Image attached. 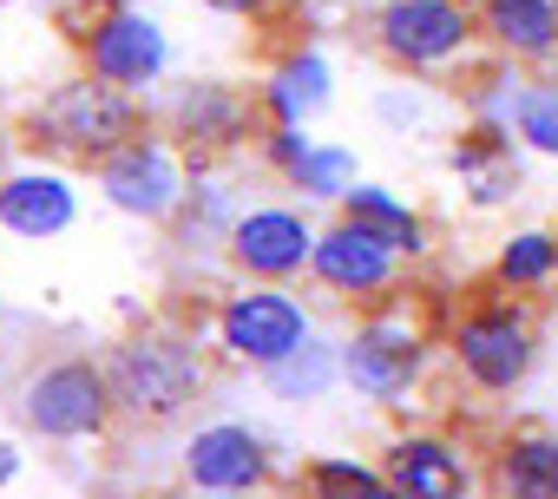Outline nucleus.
I'll return each mask as SVG.
<instances>
[{
  "label": "nucleus",
  "instance_id": "nucleus-30",
  "mask_svg": "<svg viewBox=\"0 0 558 499\" xmlns=\"http://www.w3.org/2000/svg\"><path fill=\"white\" fill-rule=\"evenodd\" d=\"M336 499H401V492L375 473V479H362V486H349V492H336Z\"/></svg>",
  "mask_w": 558,
  "mask_h": 499
},
{
  "label": "nucleus",
  "instance_id": "nucleus-3",
  "mask_svg": "<svg viewBox=\"0 0 558 499\" xmlns=\"http://www.w3.org/2000/svg\"><path fill=\"white\" fill-rule=\"evenodd\" d=\"M447 362L453 375L473 388V394H519L538 368V316H532V296H480L466 309H453L447 322Z\"/></svg>",
  "mask_w": 558,
  "mask_h": 499
},
{
  "label": "nucleus",
  "instance_id": "nucleus-4",
  "mask_svg": "<svg viewBox=\"0 0 558 499\" xmlns=\"http://www.w3.org/2000/svg\"><path fill=\"white\" fill-rule=\"evenodd\" d=\"M480 8L473 0H375L368 14V53L395 66L401 80H440L473 66L480 53Z\"/></svg>",
  "mask_w": 558,
  "mask_h": 499
},
{
  "label": "nucleus",
  "instance_id": "nucleus-22",
  "mask_svg": "<svg viewBox=\"0 0 558 499\" xmlns=\"http://www.w3.org/2000/svg\"><path fill=\"white\" fill-rule=\"evenodd\" d=\"M236 210H243V204L230 197V184L217 178V165H197V171H191V191H184V204H178V217H171V230H178V243H217V249H223Z\"/></svg>",
  "mask_w": 558,
  "mask_h": 499
},
{
  "label": "nucleus",
  "instance_id": "nucleus-8",
  "mask_svg": "<svg viewBox=\"0 0 558 499\" xmlns=\"http://www.w3.org/2000/svg\"><path fill=\"white\" fill-rule=\"evenodd\" d=\"M210 336H217V355L263 375V368H276L290 349H303L316 336V316L290 283H236L230 296H217Z\"/></svg>",
  "mask_w": 558,
  "mask_h": 499
},
{
  "label": "nucleus",
  "instance_id": "nucleus-6",
  "mask_svg": "<svg viewBox=\"0 0 558 499\" xmlns=\"http://www.w3.org/2000/svg\"><path fill=\"white\" fill-rule=\"evenodd\" d=\"M21 421L40 434V440H60V447H80V440H106L125 414H119V394H112V375L106 362L93 355H53L40 362L21 394H14Z\"/></svg>",
  "mask_w": 558,
  "mask_h": 499
},
{
  "label": "nucleus",
  "instance_id": "nucleus-31",
  "mask_svg": "<svg viewBox=\"0 0 558 499\" xmlns=\"http://www.w3.org/2000/svg\"><path fill=\"white\" fill-rule=\"evenodd\" d=\"M14 479H21V447H14V440H0V492H8Z\"/></svg>",
  "mask_w": 558,
  "mask_h": 499
},
{
  "label": "nucleus",
  "instance_id": "nucleus-34",
  "mask_svg": "<svg viewBox=\"0 0 558 499\" xmlns=\"http://www.w3.org/2000/svg\"><path fill=\"white\" fill-rule=\"evenodd\" d=\"M329 8H349V0H329Z\"/></svg>",
  "mask_w": 558,
  "mask_h": 499
},
{
  "label": "nucleus",
  "instance_id": "nucleus-19",
  "mask_svg": "<svg viewBox=\"0 0 558 499\" xmlns=\"http://www.w3.org/2000/svg\"><path fill=\"white\" fill-rule=\"evenodd\" d=\"M336 210H342V217H355L362 230H375L388 249H401L408 264H427V257H434V223H427V210H421V204H408L395 184L362 178Z\"/></svg>",
  "mask_w": 558,
  "mask_h": 499
},
{
  "label": "nucleus",
  "instance_id": "nucleus-35",
  "mask_svg": "<svg viewBox=\"0 0 558 499\" xmlns=\"http://www.w3.org/2000/svg\"><path fill=\"white\" fill-rule=\"evenodd\" d=\"M551 230H558V223H551Z\"/></svg>",
  "mask_w": 558,
  "mask_h": 499
},
{
  "label": "nucleus",
  "instance_id": "nucleus-23",
  "mask_svg": "<svg viewBox=\"0 0 558 499\" xmlns=\"http://www.w3.org/2000/svg\"><path fill=\"white\" fill-rule=\"evenodd\" d=\"M303 204H342L355 184H362V158H355V145H342V138H316L303 158H296V171L283 178Z\"/></svg>",
  "mask_w": 558,
  "mask_h": 499
},
{
  "label": "nucleus",
  "instance_id": "nucleus-5",
  "mask_svg": "<svg viewBox=\"0 0 558 499\" xmlns=\"http://www.w3.org/2000/svg\"><path fill=\"white\" fill-rule=\"evenodd\" d=\"M427 362H434V336L414 322L401 296L362 309V322L342 336V388L375 407H408V394L427 381Z\"/></svg>",
  "mask_w": 558,
  "mask_h": 499
},
{
  "label": "nucleus",
  "instance_id": "nucleus-27",
  "mask_svg": "<svg viewBox=\"0 0 558 499\" xmlns=\"http://www.w3.org/2000/svg\"><path fill=\"white\" fill-rule=\"evenodd\" d=\"M310 145H316V138H310V125H263V138H256V158H263V171L290 178V171H296V158H303Z\"/></svg>",
  "mask_w": 558,
  "mask_h": 499
},
{
  "label": "nucleus",
  "instance_id": "nucleus-20",
  "mask_svg": "<svg viewBox=\"0 0 558 499\" xmlns=\"http://www.w3.org/2000/svg\"><path fill=\"white\" fill-rule=\"evenodd\" d=\"M263 388H269L276 401H290V407H316V401H329V394L342 388V342L310 336L303 349H290L276 368H263Z\"/></svg>",
  "mask_w": 558,
  "mask_h": 499
},
{
  "label": "nucleus",
  "instance_id": "nucleus-14",
  "mask_svg": "<svg viewBox=\"0 0 558 499\" xmlns=\"http://www.w3.org/2000/svg\"><path fill=\"white\" fill-rule=\"evenodd\" d=\"M184 486L191 492H263L276 479V460H269V440L243 421H204L184 434Z\"/></svg>",
  "mask_w": 558,
  "mask_h": 499
},
{
  "label": "nucleus",
  "instance_id": "nucleus-17",
  "mask_svg": "<svg viewBox=\"0 0 558 499\" xmlns=\"http://www.w3.org/2000/svg\"><path fill=\"white\" fill-rule=\"evenodd\" d=\"M256 106L269 125H316L336 106V66L323 47H290L276 53L269 73L256 80Z\"/></svg>",
  "mask_w": 558,
  "mask_h": 499
},
{
  "label": "nucleus",
  "instance_id": "nucleus-9",
  "mask_svg": "<svg viewBox=\"0 0 558 499\" xmlns=\"http://www.w3.org/2000/svg\"><path fill=\"white\" fill-rule=\"evenodd\" d=\"M73 47H80V66L106 86H125V93H151L165 86L171 73V34L158 14L132 8V0H112L99 14H80L73 21Z\"/></svg>",
  "mask_w": 558,
  "mask_h": 499
},
{
  "label": "nucleus",
  "instance_id": "nucleus-26",
  "mask_svg": "<svg viewBox=\"0 0 558 499\" xmlns=\"http://www.w3.org/2000/svg\"><path fill=\"white\" fill-rule=\"evenodd\" d=\"M375 473H381V460L316 453V460L303 466V499H336V492H349V486H362V479H375Z\"/></svg>",
  "mask_w": 558,
  "mask_h": 499
},
{
  "label": "nucleus",
  "instance_id": "nucleus-16",
  "mask_svg": "<svg viewBox=\"0 0 558 499\" xmlns=\"http://www.w3.org/2000/svg\"><path fill=\"white\" fill-rule=\"evenodd\" d=\"M480 40L499 66L551 73L558 66V0H473Z\"/></svg>",
  "mask_w": 558,
  "mask_h": 499
},
{
  "label": "nucleus",
  "instance_id": "nucleus-33",
  "mask_svg": "<svg viewBox=\"0 0 558 499\" xmlns=\"http://www.w3.org/2000/svg\"><path fill=\"white\" fill-rule=\"evenodd\" d=\"M191 499H263V492H191Z\"/></svg>",
  "mask_w": 558,
  "mask_h": 499
},
{
  "label": "nucleus",
  "instance_id": "nucleus-21",
  "mask_svg": "<svg viewBox=\"0 0 558 499\" xmlns=\"http://www.w3.org/2000/svg\"><path fill=\"white\" fill-rule=\"evenodd\" d=\"M493 290L506 296H538V290H558V230L532 223V230H512L493 257Z\"/></svg>",
  "mask_w": 558,
  "mask_h": 499
},
{
  "label": "nucleus",
  "instance_id": "nucleus-1",
  "mask_svg": "<svg viewBox=\"0 0 558 499\" xmlns=\"http://www.w3.org/2000/svg\"><path fill=\"white\" fill-rule=\"evenodd\" d=\"M106 375H112L119 414L132 427H171L210 388V349L171 322H151V329H132L125 342H112Z\"/></svg>",
  "mask_w": 558,
  "mask_h": 499
},
{
  "label": "nucleus",
  "instance_id": "nucleus-10",
  "mask_svg": "<svg viewBox=\"0 0 558 499\" xmlns=\"http://www.w3.org/2000/svg\"><path fill=\"white\" fill-rule=\"evenodd\" d=\"M310 283L342 303V309H381L408 290V257L388 249L375 230H362L355 217H329L316 230V257H310Z\"/></svg>",
  "mask_w": 558,
  "mask_h": 499
},
{
  "label": "nucleus",
  "instance_id": "nucleus-29",
  "mask_svg": "<svg viewBox=\"0 0 558 499\" xmlns=\"http://www.w3.org/2000/svg\"><path fill=\"white\" fill-rule=\"evenodd\" d=\"M197 8H210V14H223V21H263L276 0H197Z\"/></svg>",
  "mask_w": 558,
  "mask_h": 499
},
{
  "label": "nucleus",
  "instance_id": "nucleus-18",
  "mask_svg": "<svg viewBox=\"0 0 558 499\" xmlns=\"http://www.w3.org/2000/svg\"><path fill=\"white\" fill-rule=\"evenodd\" d=\"M486 499H558V434L551 427H506L480 466Z\"/></svg>",
  "mask_w": 558,
  "mask_h": 499
},
{
  "label": "nucleus",
  "instance_id": "nucleus-15",
  "mask_svg": "<svg viewBox=\"0 0 558 499\" xmlns=\"http://www.w3.org/2000/svg\"><path fill=\"white\" fill-rule=\"evenodd\" d=\"M80 223V184L60 165H14L0 171V230L21 243H53Z\"/></svg>",
  "mask_w": 558,
  "mask_h": 499
},
{
  "label": "nucleus",
  "instance_id": "nucleus-24",
  "mask_svg": "<svg viewBox=\"0 0 558 499\" xmlns=\"http://www.w3.org/2000/svg\"><path fill=\"white\" fill-rule=\"evenodd\" d=\"M512 151H519V138H512L506 119H466V125L453 132V145H447V171H453L460 184H473V178H486V171H499V165H519Z\"/></svg>",
  "mask_w": 558,
  "mask_h": 499
},
{
  "label": "nucleus",
  "instance_id": "nucleus-11",
  "mask_svg": "<svg viewBox=\"0 0 558 499\" xmlns=\"http://www.w3.org/2000/svg\"><path fill=\"white\" fill-rule=\"evenodd\" d=\"M158 125L184 145L191 165H223V158H236L243 145H256L269 119H263L256 93H243V86H230V80H184V86H171Z\"/></svg>",
  "mask_w": 558,
  "mask_h": 499
},
{
  "label": "nucleus",
  "instance_id": "nucleus-32",
  "mask_svg": "<svg viewBox=\"0 0 558 499\" xmlns=\"http://www.w3.org/2000/svg\"><path fill=\"white\" fill-rule=\"evenodd\" d=\"M60 8H66V14L80 21V14H99V8H112V0H60Z\"/></svg>",
  "mask_w": 558,
  "mask_h": 499
},
{
  "label": "nucleus",
  "instance_id": "nucleus-25",
  "mask_svg": "<svg viewBox=\"0 0 558 499\" xmlns=\"http://www.w3.org/2000/svg\"><path fill=\"white\" fill-rule=\"evenodd\" d=\"M512 138L532 158H558V73H538L512 99Z\"/></svg>",
  "mask_w": 558,
  "mask_h": 499
},
{
  "label": "nucleus",
  "instance_id": "nucleus-7",
  "mask_svg": "<svg viewBox=\"0 0 558 499\" xmlns=\"http://www.w3.org/2000/svg\"><path fill=\"white\" fill-rule=\"evenodd\" d=\"M191 158L165 125H145L138 138H125L106 165H93V191L106 210L132 217V223H171L184 191H191Z\"/></svg>",
  "mask_w": 558,
  "mask_h": 499
},
{
  "label": "nucleus",
  "instance_id": "nucleus-13",
  "mask_svg": "<svg viewBox=\"0 0 558 499\" xmlns=\"http://www.w3.org/2000/svg\"><path fill=\"white\" fill-rule=\"evenodd\" d=\"M381 479H388L401 499H480V492H486L473 453H466L453 434H434V427L388 434V440H381Z\"/></svg>",
  "mask_w": 558,
  "mask_h": 499
},
{
  "label": "nucleus",
  "instance_id": "nucleus-12",
  "mask_svg": "<svg viewBox=\"0 0 558 499\" xmlns=\"http://www.w3.org/2000/svg\"><path fill=\"white\" fill-rule=\"evenodd\" d=\"M316 230L323 223H310L303 204H243L223 236V264L236 270V283H296L310 277Z\"/></svg>",
  "mask_w": 558,
  "mask_h": 499
},
{
  "label": "nucleus",
  "instance_id": "nucleus-28",
  "mask_svg": "<svg viewBox=\"0 0 558 499\" xmlns=\"http://www.w3.org/2000/svg\"><path fill=\"white\" fill-rule=\"evenodd\" d=\"M427 112H434V99H427V86H388L381 99H375V119L381 125H427Z\"/></svg>",
  "mask_w": 558,
  "mask_h": 499
},
{
  "label": "nucleus",
  "instance_id": "nucleus-2",
  "mask_svg": "<svg viewBox=\"0 0 558 499\" xmlns=\"http://www.w3.org/2000/svg\"><path fill=\"white\" fill-rule=\"evenodd\" d=\"M151 125L145 99L125 93V86H106L93 80L86 66L73 80H60L53 93H40V106L27 112V145L47 151V158H66V165H106L125 138H138Z\"/></svg>",
  "mask_w": 558,
  "mask_h": 499
}]
</instances>
